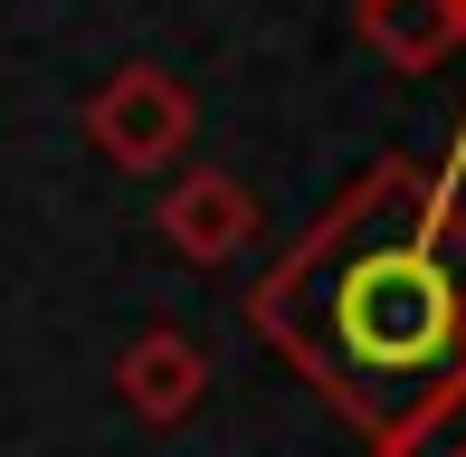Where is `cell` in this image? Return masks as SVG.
Wrapping results in <instances>:
<instances>
[{"label":"cell","mask_w":466,"mask_h":457,"mask_svg":"<svg viewBox=\"0 0 466 457\" xmlns=\"http://www.w3.org/2000/svg\"><path fill=\"white\" fill-rule=\"evenodd\" d=\"M248 324L371 457L466 401V191L457 172L371 162L248 296Z\"/></svg>","instance_id":"1"},{"label":"cell","mask_w":466,"mask_h":457,"mask_svg":"<svg viewBox=\"0 0 466 457\" xmlns=\"http://www.w3.org/2000/svg\"><path fill=\"white\" fill-rule=\"evenodd\" d=\"M86 134L115 172H172L200 134V106L172 67H115L105 86L86 96Z\"/></svg>","instance_id":"2"},{"label":"cell","mask_w":466,"mask_h":457,"mask_svg":"<svg viewBox=\"0 0 466 457\" xmlns=\"http://www.w3.org/2000/svg\"><path fill=\"white\" fill-rule=\"evenodd\" d=\"M162 239H172L190 267H228L248 239H258V200H248L228 172L190 162V172H172V191H162Z\"/></svg>","instance_id":"3"},{"label":"cell","mask_w":466,"mask_h":457,"mask_svg":"<svg viewBox=\"0 0 466 457\" xmlns=\"http://www.w3.org/2000/svg\"><path fill=\"white\" fill-rule=\"evenodd\" d=\"M115 391H124V410H134L143 429H172V420H190V410H200L209 362H200V343H190L181 324H153V334H134V343H124Z\"/></svg>","instance_id":"4"},{"label":"cell","mask_w":466,"mask_h":457,"mask_svg":"<svg viewBox=\"0 0 466 457\" xmlns=\"http://www.w3.org/2000/svg\"><path fill=\"white\" fill-rule=\"evenodd\" d=\"M457 38L466 29H457L448 0H362V48L390 57V76H429Z\"/></svg>","instance_id":"5"},{"label":"cell","mask_w":466,"mask_h":457,"mask_svg":"<svg viewBox=\"0 0 466 457\" xmlns=\"http://www.w3.org/2000/svg\"><path fill=\"white\" fill-rule=\"evenodd\" d=\"M380 457H466V401H448L438 420H419L410 439H390Z\"/></svg>","instance_id":"6"},{"label":"cell","mask_w":466,"mask_h":457,"mask_svg":"<svg viewBox=\"0 0 466 457\" xmlns=\"http://www.w3.org/2000/svg\"><path fill=\"white\" fill-rule=\"evenodd\" d=\"M448 10H457V29H466V0H448Z\"/></svg>","instance_id":"7"}]
</instances>
